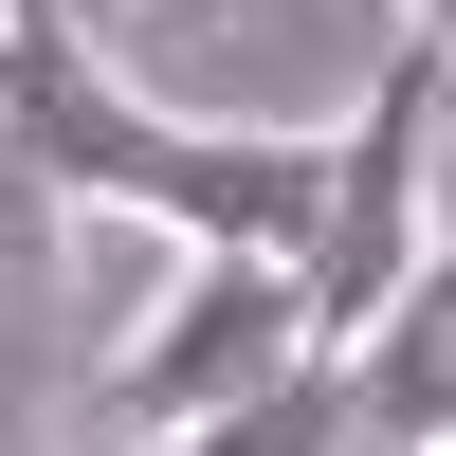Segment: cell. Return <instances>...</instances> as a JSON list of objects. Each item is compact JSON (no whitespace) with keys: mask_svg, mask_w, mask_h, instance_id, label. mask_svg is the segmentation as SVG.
Wrapping results in <instances>:
<instances>
[{"mask_svg":"<svg viewBox=\"0 0 456 456\" xmlns=\"http://www.w3.org/2000/svg\"><path fill=\"white\" fill-rule=\"evenodd\" d=\"M438 110H456L438 37H384L365 110L329 128V219H311V256H292V292H311V347H365V329L420 292V256H438Z\"/></svg>","mask_w":456,"mask_h":456,"instance_id":"cell-1","label":"cell"},{"mask_svg":"<svg viewBox=\"0 0 456 456\" xmlns=\"http://www.w3.org/2000/svg\"><path fill=\"white\" fill-rule=\"evenodd\" d=\"M292 365H329L292 256H165V311H128V347H110V384H92V456L201 438V420H238L256 384H292Z\"/></svg>","mask_w":456,"mask_h":456,"instance_id":"cell-2","label":"cell"},{"mask_svg":"<svg viewBox=\"0 0 456 456\" xmlns=\"http://www.w3.org/2000/svg\"><path fill=\"white\" fill-rule=\"evenodd\" d=\"M347 402H365V438H384V456H456V238L420 256V292L347 347Z\"/></svg>","mask_w":456,"mask_h":456,"instance_id":"cell-3","label":"cell"},{"mask_svg":"<svg viewBox=\"0 0 456 456\" xmlns=\"http://www.w3.org/2000/svg\"><path fill=\"white\" fill-rule=\"evenodd\" d=\"M347 438H365V402H347V347H329V365H292V384H256L238 420L146 438V456H347Z\"/></svg>","mask_w":456,"mask_h":456,"instance_id":"cell-4","label":"cell"},{"mask_svg":"<svg viewBox=\"0 0 456 456\" xmlns=\"http://www.w3.org/2000/svg\"><path fill=\"white\" fill-rule=\"evenodd\" d=\"M0 256H19V274H37V256H55V183L19 165V128H0Z\"/></svg>","mask_w":456,"mask_h":456,"instance_id":"cell-5","label":"cell"},{"mask_svg":"<svg viewBox=\"0 0 456 456\" xmlns=\"http://www.w3.org/2000/svg\"><path fill=\"white\" fill-rule=\"evenodd\" d=\"M19 402H37V274L0 256V438H19Z\"/></svg>","mask_w":456,"mask_h":456,"instance_id":"cell-6","label":"cell"},{"mask_svg":"<svg viewBox=\"0 0 456 456\" xmlns=\"http://www.w3.org/2000/svg\"><path fill=\"white\" fill-rule=\"evenodd\" d=\"M347 19H365V37H420V0H347Z\"/></svg>","mask_w":456,"mask_h":456,"instance_id":"cell-7","label":"cell"},{"mask_svg":"<svg viewBox=\"0 0 456 456\" xmlns=\"http://www.w3.org/2000/svg\"><path fill=\"white\" fill-rule=\"evenodd\" d=\"M165 19H201V0H165Z\"/></svg>","mask_w":456,"mask_h":456,"instance_id":"cell-8","label":"cell"},{"mask_svg":"<svg viewBox=\"0 0 456 456\" xmlns=\"http://www.w3.org/2000/svg\"><path fill=\"white\" fill-rule=\"evenodd\" d=\"M347 456H384V438H347Z\"/></svg>","mask_w":456,"mask_h":456,"instance_id":"cell-9","label":"cell"}]
</instances>
